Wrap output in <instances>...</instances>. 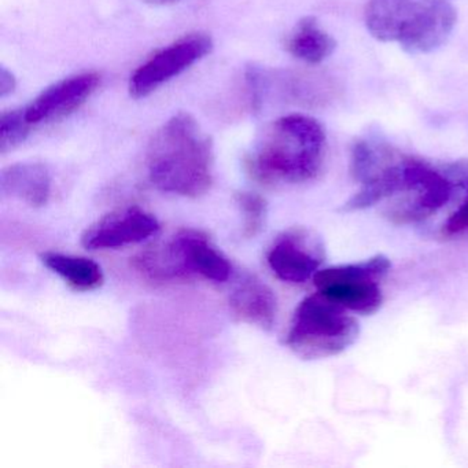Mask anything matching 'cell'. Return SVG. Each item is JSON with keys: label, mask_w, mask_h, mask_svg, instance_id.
I'll list each match as a JSON object with an SVG mask.
<instances>
[{"label": "cell", "mask_w": 468, "mask_h": 468, "mask_svg": "<svg viewBox=\"0 0 468 468\" xmlns=\"http://www.w3.org/2000/svg\"><path fill=\"white\" fill-rule=\"evenodd\" d=\"M150 182L164 193L198 198L213 185V147L193 116L179 113L153 136L147 152Z\"/></svg>", "instance_id": "6da1fadb"}, {"label": "cell", "mask_w": 468, "mask_h": 468, "mask_svg": "<svg viewBox=\"0 0 468 468\" xmlns=\"http://www.w3.org/2000/svg\"><path fill=\"white\" fill-rule=\"evenodd\" d=\"M160 223L139 207H125L103 216L81 235V245L89 250H105L144 242L157 234Z\"/></svg>", "instance_id": "52a82bcc"}, {"label": "cell", "mask_w": 468, "mask_h": 468, "mask_svg": "<svg viewBox=\"0 0 468 468\" xmlns=\"http://www.w3.org/2000/svg\"><path fill=\"white\" fill-rule=\"evenodd\" d=\"M364 21L375 39L429 54L445 45L457 15L446 0H368Z\"/></svg>", "instance_id": "3957f363"}, {"label": "cell", "mask_w": 468, "mask_h": 468, "mask_svg": "<svg viewBox=\"0 0 468 468\" xmlns=\"http://www.w3.org/2000/svg\"><path fill=\"white\" fill-rule=\"evenodd\" d=\"M390 267V260L383 254H378L366 261L317 271L316 275L314 276V283L317 290H323L345 282L377 281L383 278Z\"/></svg>", "instance_id": "2e32d148"}, {"label": "cell", "mask_w": 468, "mask_h": 468, "mask_svg": "<svg viewBox=\"0 0 468 468\" xmlns=\"http://www.w3.org/2000/svg\"><path fill=\"white\" fill-rule=\"evenodd\" d=\"M324 150L322 124L303 114H290L265 131L246 157V171L261 185H300L319 175Z\"/></svg>", "instance_id": "7a4b0ae2"}, {"label": "cell", "mask_w": 468, "mask_h": 468, "mask_svg": "<svg viewBox=\"0 0 468 468\" xmlns=\"http://www.w3.org/2000/svg\"><path fill=\"white\" fill-rule=\"evenodd\" d=\"M347 311L360 314H372L383 303L382 292L377 281H353L334 284L319 290Z\"/></svg>", "instance_id": "9a60e30c"}, {"label": "cell", "mask_w": 468, "mask_h": 468, "mask_svg": "<svg viewBox=\"0 0 468 468\" xmlns=\"http://www.w3.org/2000/svg\"><path fill=\"white\" fill-rule=\"evenodd\" d=\"M243 216V237L254 238L261 232L267 218V202L260 194L242 191L235 196Z\"/></svg>", "instance_id": "e0dca14e"}, {"label": "cell", "mask_w": 468, "mask_h": 468, "mask_svg": "<svg viewBox=\"0 0 468 468\" xmlns=\"http://www.w3.org/2000/svg\"><path fill=\"white\" fill-rule=\"evenodd\" d=\"M267 260L271 270L281 281L305 283L316 275L322 265L323 248L306 229H289L273 242Z\"/></svg>", "instance_id": "ba28073f"}, {"label": "cell", "mask_w": 468, "mask_h": 468, "mask_svg": "<svg viewBox=\"0 0 468 468\" xmlns=\"http://www.w3.org/2000/svg\"><path fill=\"white\" fill-rule=\"evenodd\" d=\"M183 257L191 276L201 275L213 282H226L232 272L229 259L210 242L209 237L197 229L177 232Z\"/></svg>", "instance_id": "7c38bea8"}, {"label": "cell", "mask_w": 468, "mask_h": 468, "mask_svg": "<svg viewBox=\"0 0 468 468\" xmlns=\"http://www.w3.org/2000/svg\"><path fill=\"white\" fill-rule=\"evenodd\" d=\"M213 40L207 34H191L157 51L131 76L130 94L144 98L180 73L201 61L212 51Z\"/></svg>", "instance_id": "5b68a950"}, {"label": "cell", "mask_w": 468, "mask_h": 468, "mask_svg": "<svg viewBox=\"0 0 468 468\" xmlns=\"http://www.w3.org/2000/svg\"><path fill=\"white\" fill-rule=\"evenodd\" d=\"M335 48L334 37L314 17L303 18L286 42L287 51L306 64H320L334 53Z\"/></svg>", "instance_id": "5bb4252c"}, {"label": "cell", "mask_w": 468, "mask_h": 468, "mask_svg": "<svg viewBox=\"0 0 468 468\" xmlns=\"http://www.w3.org/2000/svg\"><path fill=\"white\" fill-rule=\"evenodd\" d=\"M0 191L4 197L26 202L29 207H45L51 193L50 172L39 163L7 166L0 174Z\"/></svg>", "instance_id": "30bf717a"}, {"label": "cell", "mask_w": 468, "mask_h": 468, "mask_svg": "<svg viewBox=\"0 0 468 468\" xmlns=\"http://www.w3.org/2000/svg\"><path fill=\"white\" fill-rule=\"evenodd\" d=\"M407 191L412 199L401 202L390 210L388 216L397 224L418 223L434 215L449 201L452 185L431 166L420 161L407 158L405 163Z\"/></svg>", "instance_id": "8992f818"}, {"label": "cell", "mask_w": 468, "mask_h": 468, "mask_svg": "<svg viewBox=\"0 0 468 468\" xmlns=\"http://www.w3.org/2000/svg\"><path fill=\"white\" fill-rule=\"evenodd\" d=\"M468 229V197L462 207L448 218L445 226H443V231L448 235H456L460 232Z\"/></svg>", "instance_id": "d6986e66"}, {"label": "cell", "mask_w": 468, "mask_h": 468, "mask_svg": "<svg viewBox=\"0 0 468 468\" xmlns=\"http://www.w3.org/2000/svg\"><path fill=\"white\" fill-rule=\"evenodd\" d=\"M146 4L155 5V6H168V5H175L182 0H144Z\"/></svg>", "instance_id": "44dd1931"}, {"label": "cell", "mask_w": 468, "mask_h": 468, "mask_svg": "<svg viewBox=\"0 0 468 468\" xmlns=\"http://www.w3.org/2000/svg\"><path fill=\"white\" fill-rule=\"evenodd\" d=\"M16 89V79L12 72L2 68L0 69V97L5 98L12 94Z\"/></svg>", "instance_id": "ffe728a7"}, {"label": "cell", "mask_w": 468, "mask_h": 468, "mask_svg": "<svg viewBox=\"0 0 468 468\" xmlns=\"http://www.w3.org/2000/svg\"><path fill=\"white\" fill-rule=\"evenodd\" d=\"M34 125L27 120L26 111L7 112L0 117V153L10 152L28 138Z\"/></svg>", "instance_id": "ac0fdd59"}, {"label": "cell", "mask_w": 468, "mask_h": 468, "mask_svg": "<svg viewBox=\"0 0 468 468\" xmlns=\"http://www.w3.org/2000/svg\"><path fill=\"white\" fill-rule=\"evenodd\" d=\"M347 309L323 292L309 295L295 309L287 346L303 360L339 355L357 341L360 325Z\"/></svg>", "instance_id": "277c9868"}, {"label": "cell", "mask_w": 468, "mask_h": 468, "mask_svg": "<svg viewBox=\"0 0 468 468\" xmlns=\"http://www.w3.org/2000/svg\"><path fill=\"white\" fill-rule=\"evenodd\" d=\"M100 84L101 75L97 72H84L64 79L48 87L32 101L31 105L24 108L27 120L32 125H37L64 119L86 103Z\"/></svg>", "instance_id": "9c48e42d"}, {"label": "cell", "mask_w": 468, "mask_h": 468, "mask_svg": "<svg viewBox=\"0 0 468 468\" xmlns=\"http://www.w3.org/2000/svg\"><path fill=\"white\" fill-rule=\"evenodd\" d=\"M42 261L76 292H92L105 282L102 268L87 257L48 251L42 254Z\"/></svg>", "instance_id": "4fadbf2b"}, {"label": "cell", "mask_w": 468, "mask_h": 468, "mask_svg": "<svg viewBox=\"0 0 468 468\" xmlns=\"http://www.w3.org/2000/svg\"><path fill=\"white\" fill-rule=\"evenodd\" d=\"M229 305L238 319L262 330L272 328L278 314L275 294L256 276H248L238 284L229 298Z\"/></svg>", "instance_id": "8fae6325"}]
</instances>
